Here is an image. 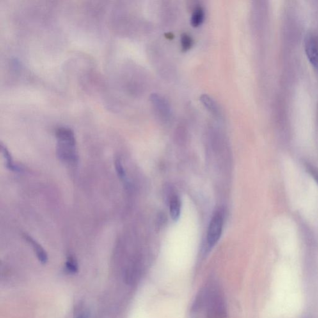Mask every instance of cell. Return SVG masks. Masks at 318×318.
<instances>
[{
    "label": "cell",
    "instance_id": "obj_13",
    "mask_svg": "<svg viewBox=\"0 0 318 318\" xmlns=\"http://www.w3.org/2000/svg\"><path fill=\"white\" fill-rule=\"evenodd\" d=\"M76 318H87V317H86L85 313H82L78 315Z\"/></svg>",
    "mask_w": 318,
    "mask_h": 318
},
{
    "label": "cell",
    "instance_id": "obj_8",
    "mask_svg": "<svg viewBox=\"0 0 318 318\" xmlns=\"http://www.w3.org/2000/svg\"><path fill=\"white\" fill-rule=\"evenodd\" d=\"M205 20V12L202 7H196L192 14L191 24L193 27H197L202 24Z\"/></svg>",
    "mask_w": 318,
    "mask_h": 318
},
{
    "label": "cell",
    "instance_id": "obj_6",
    "mask_svg": "<svg viewBox=\"0 0 318 318\" xmlns=\"http://www.w3.org/2000/svg\"><path fill=\"white\" fill-rule=\"evenodd\" d=\"M181 212V202L178 196L173 195L170 201V214L173 221L178 220Z\"/></svg>",
    "mask_w": 318,
    "mask_h": 318
},
{
    "label": "cell",
    "instance_id": "obj_9",
    "mask_svg": "<svg viewBox=\"0 0 318 318\" xmlns=\"http://www.w3.org/2000/svg\"><path fill=\"white\" fill-rule=\"evenodd\" d=\"M201 102L204 106L207 107L208 110H210L212 113H218V107H217L216 104L211 98L208 97V95H203L201 97Z\"/></svg>",
    "mask_w": 318,
    "mask_h": 318
},
{
    "label": "cell",
    "instance_id": "obj_11",
    "mask_svg": "<svg viewBox=\"0 0 318 318\" xmlns=\"http://www.w3.org/2000/svg\"><path fill=\"white\" fill-rule=\"evenodd\" d=\"M66 269L70 273L75 274L79 270L76 259L73 256H69L66 262Z\"/></svg>",
    "mask_w": 318,
    "mask_h": 318
},
{
    "label": "cell",
    "instance_id": "obj_4",
    "mask_svg": "<svg viewBox=\"0 0 318 318\" xmlns=\"http://www.w3.org/2000/svg\"><path fill=\"white\" fill-rule=\"evenodd\" d=\"M150 100L155 107V110L161 117L168 118L170 116V107L164 98L157 94H153L151 95Z\"/></svg>",
    "mask_w": 318,
    "mask_h": 318
},
{
    "label": "cell",
    "instance_id": "obj_7",
    "mask_svg": "<svg viewBox=\"0 0 318 318\" xmlns=\"http://www.w3.org/2000/svg\"><path fill=\"white\" fill-rule=\"evenodd\" d=\"M1 150L2 154L3 155L4 159L5 160L6 168H8L9 170L13 171H20L21 169L19 167L14 163L13 157L11 156L10 151H9L6 146L3 145L2 143L1 144Z\"/></svg>",
    "mask_w": 318,
    "mask_h": 318
},
{
    "label": "cell",
    "instance_id": "obj_12",
    "mask_svg": "<svg viewBox=\"0 0 318 318\" xmlns=\"http://www.w3.org/2000/svg\"><path fill=\"white\" fill-rule=\"evenodd\" d=\"M192 44H193V40H192L191 36L187 34H182L181 37L182 49L184 51H187L191 49Z\"/></svg>",
    "mask_w": 318,
    "mask_h": 318
},
{
    "label": "cell",
    "instance_id": "obj_1",
    "mask_svg": "<svg viewBox=\"0 0 318 318\" xmlns=\"http://www.w3.org/2000/svg\"><path fill=\"white\" fill-rule=\"evenodd\" d=\"M56 154L62 162L75 164L79 161L77 150L76 137L74 131L69 127H61L56 130Z\"/></svg>",
    "mask_w": 318,
    "mask_h": 318
},
{
    "label": "cell",
    "instance_id": "obj_10",
    "mask_svg": "<svg viewBox=\"0 0 318 318\" xmlns=\"http://www.w3.org/2000/svg\"><path fill=\"white\" fill-rule=\"evenodd\" d=\"M114 168H115L116 173L121 180H125L126 178V171L122 162L120 158L116 157L114 160Z\"/></svg>",
    "mask_w": 318,
    "mask_h": 318
},
{
    "label": "cell",
    "instance_id": "obj_3",
    "mask_svg": "<svg viewBox=\"0 0 318 318\" xmlns=\"http://www.w3.org/2000/svg\"><path fill=\"white\" fill-rule=\"evenodd\" d=\"M305 47L309 61L318 70V36L314 33L309 34L305 39Z\"/></svg>",
    "mask_w": 318,
    "mask_h": 318
},
{
    "label": "cell",
    "instance_id": "obj_2",
    "mask_svg": "<svg viewBox=\"0 0 318 318\" xmlns=\"http://www.w3.org/2000/svg\"><path fill=\"white\" fill-rule=\"evenodd\" d=\"M224 218L220 212H217L212 216L208 228L207 241L210 248H212L218 242L223 231Z\"/></svg>",
    "mask_w": 318,
    "mask_h": 318
},
{
    "label": "cell",
    "instance_id": "obj_5",
    "mask_svg": "<svg viewBox=\"0 0 318 318\" xmlns=\"http://www.w3.org/2000/svg\"><path fill=\"white\" fill-rule=\"evenodd\" d=\"M23 237L26 242H28L29 244H31L34 253H36V255L37 256L38 260L43 264H46L48 260V256L44 248L36 240H34L31 235L25 234L24 233Z\"/></svg>",
    "mask_w": 318,
    "mask_h": 318
}]
</instances>
